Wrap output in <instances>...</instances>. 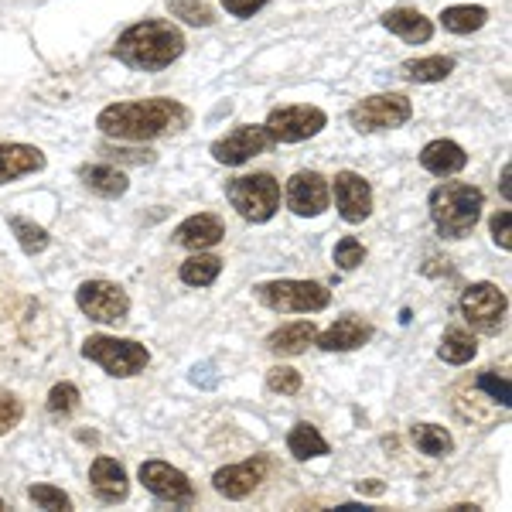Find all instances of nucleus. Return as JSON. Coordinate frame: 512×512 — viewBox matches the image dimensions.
I'll return each mask as SVG.
<instances>
[{
    "mask_svg": "<svg viewBox=\"0 0 512 512\" xmlns=\"http://www.w3.org/2000/svg\"><path fill=\"white\" fill-rule=\"evenodd\" d=\"M113 55L134 72H161L185 55V35H181L178 24L161 18L137 21L117 38Z\"/></svg>",
    "mask_w": 512,
    "mask_h": 512,
    "instance_id": "f03ea898",
    "label": "nucleus"
},
{
    "mask_svg": "<svg viewBox=\"0 0 512 512\" xmlns=\"http://www.w3.org/2000/svg\"><path fill=\"white\" fill-rule=\"evenodd\" d=\"M485 21H489V11L482 4H454L441 11V24L451 35H472V31L485 28Z\"/></svg>",
    "mask_w": 512,
    "mask_h": 512,
    "instance_id": "393cba45",
    "label": "nucleus"
},
{
    "mask_svg": "<svg viewBox=\"0 0 512 512\" xmlns=\"http://www.w3.org/2000/svg\"><path fill=\"white\" fill-rule=\"evenodd\" d=\"M383 489H386V485L379 482V478H369V482H359V492H362V495H383Z\"/></svg>",
    "mask_w": 512,
    "mask_h": 512,
    "instance_id": "ea45409f",
    "label": "nucleus"
},
{
    "mask_svg": "<svg viewBox=\"0 0 512 512\" xmlns=\"http://www.w3.org/2000/svg\"><path fill=\"white\" fill-rule=\"evenodd\" d=\"M89 485H93V495L106 506H117V502H127L130 495V478H127V468L120 465L117 458L110 454H99L89 468Z\"/></svg>",
    "mask_w": 512,
    "mask_h": 512,
    "instance_id": "f3484780",
    "label": "nucleus"
},
{
    "mask_svg": "<svg viewBox=\"0 0 512 512\" xmlns=\"http://www.w3.org/2000/svg\"><path fill=\"white\" fill-rule=\"evenodd\" d=\"M270 147H274V140H270L263 123H243V127L229 130L226 137H219L212 144V158L226 164V168H239V164L253 161L256 154L270 151Z\"/></svg>",
    "mask_w": 512,
    "mask_h": 512,
    "instance_id": "ddd939ff",
    "label": "nucleus"
},
{
    "mask_svg": "<svg viewBox=\"0 0 512 512\" xmlns=\"http://www.w3.org/2000/svg\"><path fill=\"white\" fill-rule=\"evenodd\" d=\"M267 4L270 0H222L226 14H233V18H253V14H260Z\"/></svg>",
    "mask_w": 512,
    "mask_h": 512,
    "instance_id": "58836bf2",
    "label": "nucleus"
},
{
    "mask_svg": "<svg viewBox=\"0 0 512 512\" xmlns=\"http://www.w3.org/2000/svg\"><path fill=\"white\" fill-rule=\"evenodd\" d=\"M502 195H512V188H509V164H506V168H502Z\"/></svg>",
    "mask_w": 512,
    "mask_h": 512,
    "instance_id": "a19ab883",
    "label": "nucleus"
},
{
    "mask_svg": "<svg viewBox=\"0 0 512 512\" xmlns=\"http://www.w3.org/2000/svg\"><path fill=\"white\" fill-rule=\"evenodd\" d=\"M137 475L154 499L171 502V506H178V509H192L198 502V492H195V485L188 482V475L181 472V468L168 465V461H144Z\"/></svg>",
    "mask_w": 512,
    "mask_h": 512,
    "instance_id": "f8f14e48",
    "label": "nucleus"
},
{
    "mask_svg": "<svg viewBox=\"0 0 512 512\" xmlns=\"http://www.w3.org/2000/svg\"><path fill=\"white\" fill-rule=\"evenodd\" d=\"M509 315V297L499 284L478 280V284L465 287L461 294V318L472 325L478 335H499Z\"/></svg>",
    "mask_w": 512,
    "mask_h": 512,
    "instance_id": "6e6552de",
    "label": "nucleus"
},
{
    "mask_svg": "<svg viewBox=\"0 0 512 512\" xmlns=\"http://www.w3.org/2000/svg\"><path fill=\"white\" fill-rule=\"evenodd\" d=\"M256 297L277 315H318L332 304V291L318 280H267L256 287Z\"/></svg>",
    "mask_w": 512,
    "mask_h": 512,
    "instance_id": "39448f33",
    "label": "nucleus"
},
{
    "mask_svg": "<svg viewBox=\"0 0 512 512\" xmlns=\"http://www.w3.org/2000/svg\"><path fill=\"white\" fill-rule=\"evenodd\" d=\"M489 229H492V239H495V246L499 250H512V212L509 209H502V212H495L492 222H489Z\"/></svg>",
    "mask_w": 512,
    "mask_h": 512,
    "instance_id": "4c0bfd02",
    "label": "nucleus"
},
{
    "mask_svg": "<svg viewBox=\"0 0 512 512\" xmlns=\"http://www.w3.org/2000/svg\"><path fill=\"white\" fill-rule=\"evenodd\" d=\"M373 335H376L373 321H366L359 315H345V318H338L332 328L315 335V345L325 352H352V349H362Z\"/></svg>",
    "mask_w": 512,
    "mask_h": 512,
    "instance_id": "a211bd4d",
    "label": "nucleus"
},
{
    "mask_svg": "<svg viewBox=\"0 0 512 512\" xmlns=\"http://www.w3.org/2000/svg\"><path fill=\"white\" fill-rule=\"evenodd\" d=\"M0 509H7V502H4V499H0Z\"/></svg>",
    "mask_w": 512,
    "mask_h": 512,
    "instance_id": "79ce46f5",
    "label": "nucleus"
},
{
    "mask_svg": "<svg viewBox=\"0 0 512 512\" xmlns=\"http://www.w3.org/2000/svg\"><path fill=\"white\" fill-rule=\"evenodd\" d=\"M437 355H441L448 366H468L478 355V342L465 328H451V332H444L441 345H437Z\"/></svg>",
    "mask_w": 512,
    "mask_h": 512,
    "instance_id": "c756f323",
    "label": "nucleus"
},
{
    "mask_svg": "<svg viewBox=\"0 0 512 512\" xmlns=\"http://www.w3.org/2000/svg\"><path fill=\"white\" fill-rule=\"evenodd\" d=\"M362 260H366V246H362L355 236H342V239L335 243V263H338L342 270L362 267Z\"/></svg>",
    "mask_w": 512,
    "mask_h": 512,
    "instance_id": "c9c22d12",
    "label": "nucleus"
},
{
    "mask_svg": "<svg viewBox=\"0 0 512 512\" xmlns=\"http://www.w3.org/2000/svg\"><path fill=\"white\" fill-rule=\"evenodd\" d=\"M21 420H24V403L14 393L0 390V437L11 434L14 427L21 424Z\"/></svg>",
    "mask_w": 512,
    "mask_h": 512,
    "instance_id": "e433bc0d",
    "label": "nucleus"
},
{
    "mask_svg": "<svg viewBox=\"0 0 512 512\" xmlns=\"http://www.w3.org/2000/svg\"><path fill=\"white\" fill-rule=\"evenodd\" d=\"M28 499L35 502L38 509H72V499L65 495L62 489H55V485L41 482V485H31L28 489Z\"/></svg>",
    "mask_w": 512,
    "mask_h": 512,
    "instance_id": "f704fd0d",
    "label": "nucleus"
},
{
    "mask_svg": "<svg viewBox=\"0 0 512 512\" xmlns=\"http://www.w3.org/2000/svg\"><path fill=\"white\" fill-rule=\"evenodd\" d=\"M454 410L458 417L472 420L475 427H492L499 420L509 417V400H512V383H509V369H482V373L468 376L465 383L454 386L451 393Z\"/></svg>",
    "mask_w": 512,
    "mask_h": 512,
    "instance_id": "7ed1b4c3",
    "label": "nucleus"
},
{
    "mask_svg": "<svg viewBox=\"0 0 512 512\" xmlns=\"http://www.w3.org/2000/svg\"><path fill=\"white\" fill-rule=\"evenodd\" d=\"M226 198L246 222H270L280 209V181L267 171L239 175L226 185Z\"/></svg>",
    "mask_w": 512,
    "mask_h": 512,
    "instance_id": "0eeeda50",
    "label": "nucleus"
},
{
    "mask_svg": "<svg viewBox=\"0 0 512 512\" xmlns=\"http://www.w3.org/2000/svg\"><path fill=\"white\" fill-rule=\"evenodd\" d=\"M414 117V103L403 93H379L366 96L349 110V123L359 134H379V130H396Z\"/></svg>",
    "mask_w": 512,
    "mask_h": 512,
    "instance_id": "1a4fd4ad",
    "label": "nucleus"
},
{
    "mask_svg": "<svg viewBox=\"0 0 512 512\" xmlns=\"http://www.w3.org/2000/svg\"><path fill=\"white\" fill-rule=\"evenodd\" d=\"M168 11L185 24H195V28H212L216 24V11H212L209 0H168Z\"/></svg>",
    "mask_w": 512,
    "mask_h": 512,
    "instance_id": "2f4dec72",
    "label": "nucleus"
},
{
    "mask_svg": "<svg viewBox=\"0 0 512 512\" xmlns=\"http://www.w3.org/2000/svg\"><path fill=\"white\" fill-rule=\"evenodd\" d=\"M45 168V154L31 144H0V185H11L18 178L38 175Z\"/></svg>",
    "mask_w": 512,
    "mask_h": 512,
    "instance_id": "412c9836",
    "label": "nucleus"
},
{
    "mask_svg": "<svg viewBox=\"0 0 512 512\" xmlns=\"http://www.w3.org/2000/svg\"><path fill=\"white\" fill-rule=\"evenodd\" d=\"M468 164V154L461 144H454V140H431V144L420 151V168L431 171L434 178H451L458 175L461 168Z\"/></svg>",
    "mask_w": 512,
    "mask_h": 512,
    "instance_id": "4be33fe9",
    "label": "nucleus"
},
{
    "mask_svg": "<svg viewBox=\"0 0 512 512\" xmlns=\"http://www.w3.org/2000/svg\"><path fill=\"white\" fill-rule=\"evenodd\" d=\"M222 239H226V222L219 216H212V212H198V216H188L181 226L175 229V243L181 250H212V246H219Z\"/></svg>",
    "mask_w": 512,
    "mask_h": 512,
    "instance_id": "6ab92c4d",
    "label": "nucleus"
},
{
    "mask_svg": "<svg viewBox=\"0 0 512 512\" xmlns=\"http://www.w3.org/2000/svg\"><path fill=\"white\" fill-rule=\"evenodd\" d=\"M267 386L280 396H297L304 390V376L291 366H274L267 373Z\"/></svg>",
    "mask_w": 512,
    "mask_h": 512,
    "instance_id": "72a5a7b5",
    "label": "nucleus"
},
{
    "mask_svg": "<svg viewBox=\"0 0 512 512\" xmlns=\"http://www.w3.org/2000/svg\"><path fill=\"white\" fill-rule=\"evenodd\" d=\"M82 355L89 362H96L103 373L117 376V379H130L137 373H144L147 362H151V352L147 345L134 342V338H117V335H89L82 342Z\"/></svg>",
    "mask_w": 512,
    "mask_h": 512,
    "instance_id": "423d86ee",
    "label": "nucleus"
},
{
    "mask_svg": "<svg viewBox=\"0 0 512 512\" xmlns=\"http://www.w3.org/2000/svg\"><path fill=\"white\" fill-rule=\"evenodd\" d=\"M219 274H222V260L212 253H202V250L195 256H188L178 270L181 284H188V287H212L219 280Z\"/></svg>",
    "mask_w": 512,
    "mask_h": 512,
    "instance_id": "a878e982",
    "label": "nucleus"
},
{
    "mask_svg": "<svg viewBox=\"0 0 512 512\" xmlns=\"http://www.w3.org/2000/svg\"><path fill=\"white\" fill-rule=\"evenodd\" d=\"M267 454H256V458L250 461H239V465H226L219 468L216 475H212V489H216L219 495H226V499H246V495H253L256 489H260V482L267 478Z\"/></svg>",
    "mask_w": 512,
    "mask_h": 512,
    "instance_id": "2eb2a0df",
    "label": "nucleus"
},
{
    "mask_svg": "<svg viewBox=\"0 0 512 512\" xmlns=\"http://www.w3.org/2000/svg\"><path fill=\"white\" fill-rule=\"evenodd\" d=\"M76 304L82 315L89 321H99V325H120L130 315V297L113 280H82Z\"/></svg>",
    "mask_w": 512,
    "mask_h": 512,
    "instance_id": "9d476101",
    "label": "nucleus"
},
{
    "mask_svg": "<svg viewBox=\"0 0 512 512\" xmlns=\"http://www.w3.org/2000/svg\"><path fill=\"white\" fill-rule=\"evenodd\" d=\"M287 451L294 454L297 461H308V458H325L328 454V441L321 437V431L315 424H294L291 434H287Z\"/></svg>",
    "mask_w": 512,
    "mask_h": 512,
    "instance_id": "cd10ccee",
    "label": "nucleus"
},
{
    "mask_svg": "<svg viewBox=\"0 0 512 512\" xmlns=\"http://www.w3.org/2000/svg\"><path fill=\"white\" fill-rule=\"evenodd\" d=\"M383 28L390 35L403 38L407 45H427L434 38V21L424 18L417 7H393V11H386Z\"/></svg>",
    "mask_w": 512,
    "mask_h": 512,
    "instance_id": "aec40b11",
    "label": "nucleus"
},
{
    "mask_svg": "<svg viewBox=\"0 0 512 512\" xmlns=\"http://www.w3.org/2000/svg\"><path fill=\"white\" fill-rule=\"evenodd\" d=\"M410 441L420 454L427 458H444V454L454 451V437L448 427H437V424H414L410 427Z\"/></svg>",
    "mask_w": 512,
    "mask_h": 512,
    "instance_id": "c85d7f7f",
    "label": "nucleus"
},
{
    "mask_svg": "<svg viewBox=\"0 0 512 512\" xmlns=\"http://www.w3.org/2000/svg\"><path fill=\"white\" fill-rule=\"evenodd\" d=\"M11 233L14 239H18V246L28 256H38V253H45L48 246H52V236H48V229L45 226H38V222H31V219H21V216H14L11 219Z\"/></svg>",
    "mask_w": 512,
    "mask_h": 512,
    "instance_id": "7c9ffc66",
    "label": "nucleus"
},
{
    "mask_svg": "<svg viewBox=\"0 0 512 512\" xmlns=\"http://www.w3.org/2000/svg\"><path fill=\"white\" fill-rule=\"evenodd\" d=\"M482 205H485L482 188L468 185V181H444L427 198L431 222L444 239H465L472 233L478 219H482Z\"/></svg>",
    "mask_w": 512,
    "mask_h": 512,
    "instance_id": "20e7f679",
    "label": "nucleus"
},
{
    "mask_svg": "<svg viewBox=\"0 0 512 512\" xmlns=\"http://www.w3.org/2000/svg\"><path fill=\"white\" fill-rule=\"evenodd\" d=\"M315 321H291V325H280L277 332L267 335V349L274 355H301L308 352V345H315Z\"/></svg>",
    "mask_w": 512,
    "mask_h": 512,
    "instance_id": "5701e85b",
    "label": "nucleus"
},
{
    "mask_svg": "<svg viewBox=\"0 0 512 512\" xmlns=\"http://www.w3.org/2000/svg\"><path fill=\"white\" fill-rule=\"evenodd\" d=\"M192 123V110L178 99L151 96V99H123L99 110L96 127L110 140H127V144H144L168 134H181Z\"/></svg>",
    "mask_w": 512,
    "mask_h": 512,
    "instance_id": "f257e3e1",
    "label": "nucleus"
},
{
    "mask_svg": "<svg viewBox=\"0 0 512 512\" xmlns=\"http://www.w3.org/2000/svg\"><path fill=\"white\" fill-rule=\"evenodd\" d=\"M454 72L451 55H427V59H407L400 65V76L410 82H444Z\"/></svg>",
    "mask_w": 512,
    "mask_h": 512,
    "instance_id": "bb28decb",
    "label": "nucleus"
},
{
    "mask_svg": "<svg viewBox=\"0 0 512 512\" xmlns=\"http://www.w3.org/2000/svg\"><path fill=\"white\" fill-rule=\"evenodd\" d=\"M263 127H267L274 144H301V140L315 137L328 127V113L321 106H304V103L277 106Z\"/></svg>",
    "mask_w": 512,
    "mask_h": 512,
    "instance_id": "9b49d317",
    "label": "nucleus"
},
{
    "mask_svg": "<svg viewBox=\"0 0 512 512\" xmlns=\"http://www.w3.org/2000/svg\"><path fill=\"white\" fill-rule=\"evenodd\" d=\"M332 202V185L318 171H297L287 181V209L301 219H315Z\"/></svg>",
    "mask_w": 512,
    "mask_h": 512,
    "instance_id": "4468645a",
    "label": "nucleus"
},
{
    "mask_svg": "<svg viewBox=\"0 0 512 512\" xmlns=\"http://www.w3.org/2000/svg\"><path fill=\"white\" fill-rule=\"evenodd\" d=\"M79 403H82V393L76 383H55L52 393H48V414L55 420H69L79 410Z\"/></svg>",
    "mask_w": 512,
    "mask_h": 512,
    "instance_id": "473e14b6",
    "label": "nucleus"
},
{
    "mask_svg": "<svg viewBox=\"0 0 512 512\" xmlns=\"http://www.w3.org/2000/svg\"><path fill=\"white\" fill-rule=\"evenodd\" d=\"M79 178H82V185L99 198H120V195H127V188H130L127 175H123L120 168H113V164H82Z\"/></svg>",
    "mask_w": 512,
    "mask_h": 512,
    "instance_id": "b1692460",
    "label": "nucleus"
},
{
    "mask_svg": "<svg viewBox=\"0 0 512 512\" xmlns=\"http://www.w3.org/2000/svg\"><path fill=\"white\" fill-rule=\"evenodd\" d=\"M335 205H338V216H342L349 226H359L373 216V188L362 175L355 171H338L335 175Z\"/></svg>",
    "mask_w": 512,
    "mask_h": 512,
    "instance_id": "dca6fc26",
    "label": "nucleus"
}]
</instances>
